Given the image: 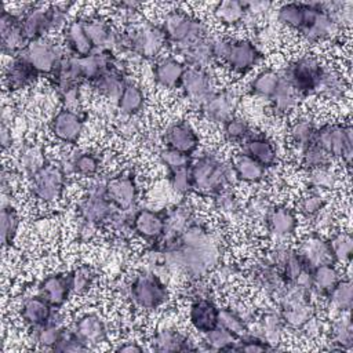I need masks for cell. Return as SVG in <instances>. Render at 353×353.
<instances>
[{
	"label": "cell",
	"instance_id": "7dc6e473",
	"mask_svg": "<svg viewBox=\"0 0 353 353\" xmlns=\"http://www.w3.org/2000/svg\"><path fill=\"white\" fill-rule=\"evenodd\" d=\"M316 130L317 128L314 127V124L310 120H306V119L298 120L291 127V137H292L294 143L302 150L306 149L307 146H310L314 142Z\"/></svg>",
	"mask_w": 353,
	"mask_h": 353
},
{
	"label": "cell",
	"instance_id": "7a4b0ae2",
	"mask_svg": "<svg viewBox=\"0 0 353 353\" xmlns=\"http://www.w3.org/2000/svg\"><path fill=\"white\" fill-rule=\"evenodd\" d=\"M161 28L165 33L167 44H171L176 52L205 39L204 23L181 10L168 12L161 23Z\"/></svg>",
	"mask_w": 353,
	"mask_h": 353
},
{
	"label": "cell",
	"instance_id": "bcb514c9",
	"mask_svg": "<svg viewBox=\"0 0 353 353\" xmlns=\"http://www.w3.org/2000/svg\"><path fill=\"white\" fill-rule=\"evenodd\" d=\"M334 261L346 262L350 259L353 252L352 236L346 232H338L328 240Z\"/></svg>",
	"mask_w": 353,
	"mask_h": 353
},
{
	"label": "cell",
	"instance_id": "5b68a950",
	"mask_svg": "<svg viewBox=\"0 0 353 353\" xmlns=\"http://www.w3.org/2000/svg\"><path fill=\"white\" fill-rule=\"evenodd\" d=\"M127 290L132 302L142 309H156L168 298L165 284L152 272L137 274Z\"/></svg>",
	"mask_w": 353,
	"mask_h": 353
},
{
	"label": "cell",
	"instance_id": "c3c4849f",
	"mask_svg": "<svg viewBox=\"0 0 353 353\" xmlns=\"http://www.w3.org/2000/svg\"><path fill=\"white\" fill-rule=\"evenodd\" d=\"M236 342H237V339L232 334H229L225 328H222L221 325L205 332V343L212 350L232 352V350H234Z\"/></svg>",
	"mask_w": 353,
	"mask_h": 353
},
{
	"label": "cell",
	"instance_id": "7bdbcfd3",
	"mask_svg": "<svg viewBox=\"0 0 353 353\" xmlns=\"http://www.w3.org/2000/svg\"><path fill=\"white\" fill-rule=\"evenodd\" d=\"M269 101L272 102V109L276 114H284L295 105L296 92L294 91L291 84L284 79V76H283V80L277 88V91Z\"/></svg>",
	"mask_w": 353,
	"mask_h": 353
},
{
	"label": "cell",
	"instance_id": "ffe728a7",
	"mask_svg": "<svg viewBox=\"0 0 353 353\" xmlns=\"http://www.w3.org/2000/svg\"><path fill=\"white\" fill-rule=\"evenodd\" d=\"M52 305L40 294L34 296H29L23 301L21 307V316L25 323L30 327L37 328L54 321Z\"/></svg>",
	"mask_w": 353,
	"mask_h": 353
},
{
	"label": "cell",
	"instance_id": "9c48e42d",
	"mask_svg": "<svg viewBox=\"0 0 353 353\" xmlns=\"http://www.w3.org/2000/svg\"><path fill=\"white\" fill-rule=\"evenodd\" d=\"M307 17L301 28L302 34L309 41L334 37L339 30V23L325 8L324 3H307Z\"/></svg>",
	"mask_w": 353,
	"mask_h": 353
},
{
	"label": "cell",
	"instance_id": "d590c367",
	"mask_svg": "<svg viewBox=\"0 0 353 353\" xmlns=\"http://www.w3.org/2000/svg\"><path fill=\"white\" fill-rule=\"evenodd\" d=\"M145 102V95L142 92V90L134 84L127 81L120 92V95L117 97V106L121 110V113L127 114V116H132L135 113H138Z\"/></svg>",
	"mask_w": 353,
	"mask_h": 353
},
{
	"label": "cell",
	"instance_id": "f546056e",
	"mask_svg": "<svg viewBox=\"0 0 353 353\" xmlns=\"http://www.w3.org/2000/svg\"><path fill=\"white\" fill-rule=\"evenodd\" d=\"M63 174H79L81 176H94L101 168V160L98 156L90 152H81L66 160L61 165Z\"/></svg>",
	"mask_w": 353,
	"mask_h": 353
},
{
	"label": "cell",
	"instance_id": "ac0fdd59",
	"mask_svg": "<svg viewBox=\"0 0 353 353\" xmlns=\"http://www.w3.org/2000/svg\"><path fill=\"white\" fill-rule=\"evenodd\" d=\"M165 143L170 149L190 156L199 146V138L194 130L185 121L171 124L164 134Z\"/></svg>",
	"mask_w": 353,
	"mask_h": 353
},
{
	"label": "cell",
	"instance_id": "4fadbf2b",
	"mask_svg": "<svg viewBox=\"0 0 353 353\" xmlns=\"http://www.w3.org/2000/svg\"><path fill=\"white\" fill-rule=\"evenodd\" d=\"M237 98L232 90H223L212 92L201 105L200 110L203 116L212 123L225 124L230 117H233V110L236 108Z\"/></svg>",
	"mask_w": 353,
	"mask_h": 353
},
{
	"label": "cell",
	"instance_id": "5bb4252c",
	"mask_svg": "<svg viewBox=\"0 0 353 353\" xmlns=\"http://www.w3.org/2000/svg\"><path fill=\"white\" fill-rule=\"evenodd\" d=\"M165 228V210L153 211L148 208H141L134 212L132 230L142 239L157 243Z\"/></svg>",
	"mask_w": 353,
	"mask_h": 353
},
{
	"label": "cell",
	"instance_id": "30bf717a",
	"mask_svg": "<svg viewBox=\"0 0 353 353\" xmlns=\"http://www.w3.org/2000/svg\"><path fill=\"white\" fill-rule=\"evenodd\" d=\"M65 178L66 175L61 165L46 163L32 175V192L34 197L47 203L58 200L65 186Z\"/></svg>",
	"mask_w": 353,
	"mask_h": 353
},
{
	"label": "cell",
	"instance_id": "44dd1931",
	"mask_svg": "<svg viewBox=\"0 0 353 353\" xmlns=\"http://www.w3.org/2000/svg\"><path fill=\"white\" fill-rule=\"evenodd\" d=\"M189 319L192 325L205 334L215 327H218V319H219V309L216 305L208 299V298H199L194 299L190 305Z\"/></svg>",
	"mask_w": 353,
	"mask_h": 353
},
{
	"label": "cell",
	"instance_id": "b9f144b4",
	"mask_svg": "<svg viewBox=\"0 0 353 353\" xmlns=\"http://www.w3.org/2000/svg\"><path fill=\"white\" fill-rule=\"evenodd\" d=\"M332 339L343 350H349L353 346V327L349 317V312H342V316L332 323Z\"/></svg>",
	"mask_w": 353,
	"mask_h": 353
},
{
	"label": "cell",
	"instance_id": "f35d334b",
	"mask_svg": "<svg viewBox=\"0 0 353 353\" xmlns=\"http://www.w3.org/2000/svg\"><path fill=\"white\" fill-rule=\"evenodd\" d=\"M331 306L338 312H349L353 301V287L349 279L339 280L327 295Z\"/></svg>",
	"mask_w": 353,
	"mask_h": 353
},
{
	"label": "cell",
	"instance_id": "681fc988",
	"mask_svg": "<svg viewBox=\"0 0 353 353\" xmlns=\"http://www.w3.org/2000/svg\"><path fill=\"white\" fill-rule=\"evenodd\" d=\"M302 165L305 168L314 170V168H323V167H330L331 163V156L321 149L319 145L312 143L306 149L302 150Z\"/></svg>",
	"mask_w": 353,
	"mask_h": 353
},
{
	"label": "cell",
	"instance_id": "52a82bcc",
	"mask_svg": "<svg viewBox=\"0 0 353 353\" xmlns=\"http://www.w3.org/2000/svg\"><path fill=\"white\" fill-rule=\"evenodd\" d=\"M106 182L108 181H97L90 186L87 194L79 205L83 221L92 225H99L109 221L114 211L119 210L108 196Z\"/></svg>",
	"mask_w": 353,
	"mask_h": 353
},
{
	"label": "cell",
	"instance_id": "f1b7e54d",
	"mask_svg": "<svg viewBox=\"0 0 353 353\" xmlns=\"http://www.w3.org/2000/svg\"><path fill=\"white\" fill-rule=\"evenodd\" d=\"M185 70H186V66L182 62L168 58V59L160 61L154 66L153 76L160 85L167 88H174L181 85Z\"/></svg>",
	"mask_w": 353,
	"mask_h": 353
},
{
	"label": "cell",
	"instance_id": "60d3db41",
	"mask_svg": "<svg viewBox=\"0 0 353 353\" xmlns=\"http://www.w3.org/2000/svg\"><path fill=\"white\" fill-rule=\"evenodd\" d=\"M215 17L226 25H236L239 22H241L247 14L245 10V4L243 1H237V0H228V1H222L219 3L215 10Z\"/></svg>",
	"mask_w": 353,
	"mask_h": 353
},
{
	"label": "cell",
	"instance_id": "484cf974",
	"mask_svg": "<svg viewBox=\"0 0 353 353\" xmlns=\"http://www.w3.org/2000/svg\"><path fill=\"white\" fill-rule=\"evenodd\" d=\"M258 323L259 332L255 335L263 339L268 345H270L274 349V346L280 343L284 330V321L280 314V310H265L261 314Z\"/></svg>",
	"mask_w": 353,
	"mask_h": 353
},
{
	"label": "cell",
	"instance_id": "03108f58",
	"mask_svg": "<svg viewBox=\"0 0 353 353\" xmlns=\"http://www.w3.org/2000/svg\"><path fill=\"white\" fill-rule=\"evenodd\" d=\"M117 350L123 352V353H141L143 350V347L139 346L137 342H127L125 345L120 346Z\"/></svg>",
	"mask_w": 353,
	"mask_h": 353
},
{
	"label": "cell",
	"instance_id": "6125c7cd",
	"mask_svg": "<svg viewBox=\"0 0 353 353\" xmlns=\"http://www.w3.org/2000/svg\"><path fill=\"white\" fill-rule=\"evenodd\" d=\"M160 159L161 161L165 164V167L170 170H175V168H179V167H185V165H189L192 163V159L190 156L188 154H183L181 152H176L174 149H164L160 152Z\"/></svg>",
	"mask_w": 353,
	"mask_h": 353
},
{
	"label": "cell",
	"instance_id": "d4e9b609",
	"mask_svg": "<svg viewBox=\"0 0 353 353\" xmlns=\"http://www.w3.org/2000/svg\"><path fill=\"white\" fill-rule=\"evenodd\" d=\"M39 73L21 55H17L6 70V84L11 91L21 90L30 84Z\"/></svg>",
	"mask_w": 353,
	"mask_h": 353
},
{
	"label": "cell",
	"instance_id": "6da1fadb",
	"mask_svg": "<svg viewBox=\"0 0 353 353\" xmlns=\"http://www.w3.org/2000/svg\"><path fill=\"white\" fill-rule=\"evenodd\" d=\"M192 190L201 196H215L230 182V168L212 154H203L190 164Z\"/></svg>",
	"mask_w": 353,
	"mask_h": 353
},
{
	"label": "cell",
	"instance_id": "8d00e7d4",
	"mask_svg": "<svg viewBox=\"0 0 353 353\" xmlns=\"http://www.w3.org/2000/svg\"><path fill=\"white\" fill-rule=\"evenodd\" d=\"M218 325L225 328L237 341L251 334L248 331V320L234 309H219Z\"/></svg>",
	"mask_w": 353,
	"mask_h": 353
},
{
	"label": "cell",
	"instance_id": "f907efd6",
	"mask_svg": "<svg viewBox=\"0 0 353 353\" xmlns=\"http://www.w3.org/2000/svg\"><path fill=\"white\" fill-rule=\"evenodd\" d=\"M62 332H63V328L59 327V324H57L55 321H51L46 325L34 328V339L43 347L54 349L59 342Z\"/></svg>",
	"mask_w": 353,
	"mask_h": 353
},
{
	"label": "cell",
	"instance_id": "e7e4bbea",
	"mask_svg": "<svg viewBox=\"0 0 353 353\" xmlns=\"http://www.w3.org/2000/svg\"><path fill=\"white\" fill-rule=\"evenodd\" d=\"M0 142H1V148L6 150L7 148L11 146L12 143V137H11V130L6 125V123L1 124L0 128Z\"/></svg>",
	"mask_w": 353,
	"mask_h": 353
},
{
	"label": "cell",
	"instance_id": "816d5d0a",
	"mask_svg": "<svg viewBox=\"0 0 353 353\" xmlns=\"http://www.w3.org/2000/svg\"><path fill=\"white\" fill-rule=\"evenodd\" d=\"M223 132L228 141L243 142L251 135V128L244 119L233 116L223 124Z\"/></svg>",
	"mask_w": 353,
	"mask_h": 353
},
{
	"label": "cell",
	"instance_id": "2e32d148",
	"mask_svg": "<svg viewBox=\"0 0 353 353\" xmlns=\"http://www.w3.org/2000/svg\"><path fill=\"white\" fill-rule=\"evenodd\" d=\"M84 117L79 110L61 109L51 121V131L65 143H76L83 131Z\"/></svg>",
	"mask_w": 353,
	"mask_h": 353
},
{
	"label": "cell",
	"instance_id": "9a60e30c",
	"mask_svg": "<svg viewBox=\"0 0 353 353\" xmlns=\"http://www.w3.org/2000/svg\"><path fill=\"white\" fill-rule=\"evenodd\" d=\"M0 40L4 54H19L29 44L23 36L21 17L3 10L0 15Z\"/></svg>",
	"mask_w": 353,
	"mask_h": 353
},
{
	"label": "cell",
	"instance_id": "e575fe53",
	"mask_svg": "<svg viewBox=\"0 0 353 353\" xmlns=\"http://www.w3.org/2000/svg\"><path fill=\"white\" fill-rule=\"evenodd\" d=\"M339 280V273L335 269L334 263H323L312 269L313 291H317L324 296L330 294V291L335 287V284Z\"/></svg>",
	"mask_w": 353,
	"mask_h": 353
},
{
	"label": "cell",
	"instance_id": "be15d7a7",
	"mask_svg": "<svg viewBox=\"0 0 353 353\" xmlns=\"http://www.w3.org/2000/svg\"><path fill=\"white\" fill-rule=\"evenodd\" d=\"M270 208L269 200L263 196H255L247 204V212L254 219H266Z\"/></svg>",
	"mask_w": 353,
	"mask_h": 353
},
{
	"label": "cell",
	"instance_id": "8fae6325",
	"mask_svg": "<svg viewBox=\"0 0 353 353\" xmlns=\"http://www.w3.org/2000/svg\"><path fill=\"white\" fill-rule=\"evenodd\" d=\"M18 55L23 57L39 74H52L63 58L62 51L57 44L43 39L30 41Z\"/></svg>",
	"mask_w": 353,
	"mask_h": 353
},
{
	"label": "cell",
	"instance_id": "cb8c5ba5",
	"mask_svg": "<svg viewBox=\"0 0 353 353\" xmlns=\"http://www.w3.org/2000/svg\"><path fill=\"white\" fill-rule=\"evenodd\" d=\"M265 221L268 223L269 230L277 237L291 236L298 225L295 212L284 205L272 207Z\"/></svg>",
	"mask_w": 353,
	"mask_h": 353
},
{
	"label": "cell",
	"instance_id": "f5cc1de1",
	"mask_svg": "<svg viewBox=\"0 0 353 353\" xmlns=\"http://www.w3.org/2000/svg\"><path fill=\"white\" fill-rule=\"evenodd\" d=\"M72 292L74 294H84L88 291L94 281V273L88 266H80L69 273Z\"/></svg>",
	"mask_w": 353,
	"mask_h": 353
},
{
	"label": "cell",
	"instance_id": "d6a6232c",
	"mask_svg": "<svg viewBox=\"0 0 353 353\" xmlns=\"http://www.w3.org/2000/svg\"><path fill=\"white\" fill-rule=\"evenodd\" d=\"M66 43L76 57H85L95 51L87 32L84 29L83 19L72 21L66 29Z\"/></svg>",
	"mask_w": 353,
	"mask_h": 353
},
{
	"label": "cell",
	"instance_id": "d6986e66",
	"mask_svg": "<svg viewBox=\"0 0 353 353\" xmlns=\"http://www.w3.org/2000/svg\"><path fill=\"white\" fill-rule=\"evenodd\" d=\"M299 255L303 258L306 265L313 269L314 266L323 263H334V256L328 244V240H324L320 234L312 233L306 236L299 248Z\"/></svg>",
	"mask_w": 353,
	"mask_h": 353
},
{
	"label": "cell",
	"instance_id": "4316f807",
	"mask_svg": "<svg viewBox=\"0 0 353 353\" xmlns=\"http://www.w3.org/2000/svg\"><path fill=\"white\" fill-rule=\"evenodd\" d=\"M244 153L268 168L276 163V149L263 135H250L244 143Z\"/></svg>",
	"mask_w": 353,
	"mask_h": 353
},
{
	"label": "cell",
	"instance_id": "4dcf8cb0",
	"mask_svg": "<svg viewBox=\"0 0 353 353\" xmlns=\"http://www.w3.org/2000/svg\"><path fill=\"white\" fill-rule=\"evenodd\" d=\"M153 347L157 352H186L194 350L186 335L174 328L160 330L153 338Z\"/></svg>",
	"mask_w": 353,
	"mask_h": 353
},
{
	"label": "cell",
	"instance_id": "277c9868",
	"mask_svg": "<svg viewBox=\"0 0 353 353\" xmlns=\"http://www.w3.org/2000/svg\"><path fill=\"white\" fill-rule=\"evenodd\" d=\"M330 156L341 157L347 167L353 156V130L349 124H324L316 130L314 142Z\"/></svg>",
	"mask_w": 353,
	"mask_h": 353
},
{
	"label": "cell",
	"instance_id": "3957f363",
	"mask_svg": "<svg viewBox=\"0 0 353 353\" xmlns=\"http://www.w3.org/2000/svg\"><path fill=\"white\" fill-rule=\"evenodd\" d=\"M214 57L222 59L232 70L245 72L261 59L256 46L247 40H215L212 41Z\"/></svg>",
	"mask_w": 353,
	"mask_h": 353
},
{
	"label": "cell",
	"instance_id": "ee69618b",
	"mask_svg": "<svg viewBox=\"0 0 353 353\" xmlns=\"http://www.w3.org/2000/svg\"><path fill=\"white\" fill-rule=\"evenodd\" d=\"M0 225H1V243H3V247H7L11 244L19 226L18 212L14 207H11V204L3 203L1 212H0Z\"/></svg>",
	"mask_w": 353,
	"mask_h": 353
},
{
	"label": "cell",
	"instance_id": "91938a15",
	"mask_svg": "<svg viewBox=\"0 0 353 353\" xmlns=\"http://www.w3.org/2000/svg\"><path fill=\"white\" fill-rule=\"evenodd\" d=\"M325 207V199L317 193L312 192L302 197L299 203V211L306 216H316L319 215Z\"/></svg>",
	"mask_w": 353,
	"mask_h": 353
},
{
	"label": "cell",
	"instance_id": "1f68e13d",
	"mask_svg": "<svg viewBox=\"0 0 353 353\" xmlns=\"http://www.w3.org/2000/svg\"><path fill=\"white\" fill-rule=\"evenodd\" d=\"M178 54L183 57L189 68H197V69H208L210 63L215 58L214 50H212V41H208L205 39L182 48L181 51H178Z\"/></svg>",
	"mask_w": 353,
	"mask_h": 353
},
{
	"label": "cell",
	"instance_id": "836d02e7",
	"mask_svg": "<svg viewBox=\"0 0 353 353\" xmlns=\"http://www.w3.org/2000/svg\"><path fill=\"white\" fill-rule=\"evenodd\" d=\"M233 174L244 182H259L265 178V167L251 159L248 154H237L233 160Z\"/></svg>",
	"mask_w": 353,
	"mask_h": 353
},
{
	"label": "cell",
	"instance_id": "f6af8a7d",
	"mask_svg": "<svg viewBox=\"0 0 353 353\" xmlns=\"http://www.w3.org/2000/svg\"><path fill=\"white\" fill-rule=\"evenodd\" d=\"M345 90H346L345 81L338 73L324 72L316 92L327 98H341L343 97Z\"/></svg>",
	"mask_w": 353,
	"mask_h": 353
},
{
	"label": "cell",
	"instance_id": "603a6c76",
	"mask_svg": "<svg viewBox=\"0 0 353 353\" xmlns=\"http://www.w3.org/2000/svg\"><path fill=\"white\" fill-rule=\"evenodd\" d=\"M121 59H117L116 65L112 66L110 69L105 70L102 74H99L97 79H94L91 83L94 88L101 92L102 95L110 97V98H117L127 83L124 77V66Z\"/></svg>",
	"mask_w": 353,
	"mask_h": 353
},
{
	"label": "cell",
	"instance_id": "680465c9",
	"mask_svg": "<svg viewBox=\"0 0 353 353\" xmlns=\"http://www.w3.org/2000/svg\"><path fill=\"white\" fill-rule=\"evenodd\" d=\"M273 350L270 345H268L263 339L256 336L255 334H248L247 336L239 339L234 345L233 352H245V353H259Z\"/></svg>",
	"mask_w": 353,
	"mask_h": 353
},
{
	"label": "cell",
	"instance_id": "7402d4cb",
	"mask_svg": "<svg viewBox=\"0 0 353 353\" xmlns=\"http://www.w3.org/2000/svg\"><path fill=\"white\" fill-rule=\"evenodd\" d=\"M72 292L69 274L47 276L39 285V294L44 296L54 307L62 306Z\"/></svg>",
	"mask_w": 353,
	"mask_h": 353
},
{
	"label": "cell",
	"instance_id": "9f6ffc18",
	"mask_svg": "<svg viewBox=\"0 0 353 353\" xmlns=\"http://www.w3.org/2000/svg\"><path fill=\"white\" fill-rule=\"evenodd\" d=\"M192 164V163H190ZM190 164L168 171V178L171 186L179 193H188L192 190V178H190Z\"/></svg>",
	"mask_w": 353,
	"mask_h": 353
},
{
	"label": "cell",
	"instance_id": "8992f818",
	"mask_svg": "<svg viewBox=\"0 0 353 353\" xmlns=\"http://www.w3.org/2000/svg\"><path fill=\"white\" fill-rule=\"evenodd\" d=\"M324 72L325 70L321 68L319 61L305 57L287 66L283 76L291 84L296 95H309L316 92Z\"/></svg>",
	"mask_w": 353,
	"mask_h": 353
},
{
	"label": "cell",
	"instance_id": "6f0895ef",
	"mask_svg": "<svg viewBox=\"0 0 353 353\" xmlns=\"http://www.w3.org/2000/svg\"><path fill=\"white\" fill-rule=\"evenodd\" d=\"M309 181L316 189H332L336 182V175L330 167L314 168L309 171Z\"/></svg>",
	"mask_w": 353,
	"mask_h": 353
},
{
	"label": "cell",
	"instance_id": "e0dca14e",
	"mask_svg": "<svg viewBox=\"0 0 353 353\" xmlns=\"http://www.w3.org/2000/svg\"><path fill=\"white\" fill-rule=\"evenodd\" d=\"M108 196L119 210H132L138 188L131 174H120L108 179Z\"/></svg>",
	"mask_w": 353,
	"mask_h": 353
},
{
	"label": "cell",
	"instance_id": "ba28073f",
	"mask_svg": "<svg viewBox=\"0 0 353 353\" xmlns=\"http://www.w3.org/2000/svg\"><path fill=\"white\" fill-rule=\"evenodd\" d=\"M130 41V51L134 57L146 59L154 58L163 46L167 44L165 33L161 25L141 23L132 26L125 32Z\"/></svg>",
	"mask_w": 353,
	"mask_h": 353
},
{
	"label": "cell",
	"instance_id": "db71d44e",
	"mask_svg": "<svg viewBox=\"0 0 353 353\" xmlns=\"http://www.w3.org/2000/svg\"><path fill=\"white\" fill-rule=\"evenodd\" d=\"M52 350H55V352H76V353H80V352H88L90 347L74 331L63 330L59 342L57 343V346Z\"/></svg>",
	"mask_w": 353,
	"mask_h": 353
},
{
	"label": "cell",
	"instance_id": "7c38bea8",
	"mask_svg": "<svg viewBox=\"0 0 353 353\" xmlns=\"http://www.w3.org/2000/svg\"><path fill=\"white\" fill-rule=\"evenodd\" d=\"M179 87L182 88L186 98L199 106L214 92V83L208 69L188 66Z\"/></svg>",
	"mask_w": 353,
	"mask_h": 353
},
{
	"label": "cell",
	"instance_id": "83f0119b",
	"mask_svg": "<svg viewBox=\"0 0 353 353\" xmlns=\"http://www.w3.org/2000/svg\"><path fill=\"white\" fill-rule=\"evenodd\" d=\"M74 332L87 343H99L106 341V327L103 320L95 313H87L81 316L77 323Z\"/></svg>",
	"mask_w": 353,
	"mask_h": 353
},
{
	"label": "cell",
	"instance_id": "74e56055",
	"mask_svg": "<svg viewBox=\"0 0 353 353\" xmlns=\"http://www.w3.org/2000/svg\"><path fill=\"white\" fill-rule=\"evenodd\" d=\"M281 80H283V74L274 70H263L259 74H256V77L250 83V91L254 95H259L270 99L277 91Z\"/></svg>",
	"mask_w": 353,
	"mask_h": 353
},
{
	"label": "cell",
	"instance_id": "ab89813d",
	"mask_svg": "<svg viewBox=\"0 0 353 353\" xmlns=\"http://www.w3.org/2000/svg\"><path fill=\"white\" fill-rule=\"evenodd\" d=\"M307 3H287L279 8L277 18L283 23L301 30L307 17Z\"/></svg>",
	"mask_w": 353,
	"mask_h": 353
},
{
	"label": "cell",
	"instance_id": "11a10c76",
	"mask_svg": "<svg viewBox=\"0 0 353 353\" xmlns=\"http://www.w3.org/2000/svg\"><path fill=\"white\" fill-rule=\"evenodd\" d=\"M21 164L23 170L32 176L37 170H40L46 164V159L41 148L29 146L21 154Z\"/></svg>",
	"mask_w": 353,
	"mask_h": 353
},
{
	"label": "cell",
	"instance_id": "94428289",
	"mask_svg": "<svg viewBox=\"0 0 353 353\" xmlns=\"http://www.w3.org/2000/svg\"><path fill=\"white\" fill-rule=\"evenodd\" d=\"M214 197H215V205L223 214L233 215L239 211V200H237L236 194L233 192L228 190L226 188L222 189L219 193H216Z\"/></svg>",
	"mask_w": 353,
	"mask_h": 353
}]
</instances>
